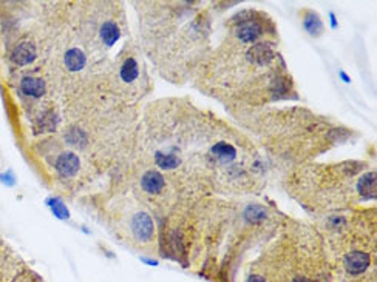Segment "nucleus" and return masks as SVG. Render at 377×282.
Segmentation results:
<instances>
[{
  "label": "nucleus",
  "instance_id": "13",
  "mask_svg": "<svg viewBox=\"0 0 377 282\" xmlns=\"http://www.w3.org/2000/svg\"><path fill=\"white\" fill-rule=\"evenodd\" d=\"M48 205L53 208V213H54L57 217H62V219H67V217H68V210H67L65 205L62 204L60 201H57V199H50V201H48Z\"/></svg>",
  "mask_w": 377,
  "mask_h": 282
},
{
  "label": "nucleus",
  "instance_id": "4",
  "mask_svg": "<svg viewBox=\"0 0 377 282\" xmlns=\"http://www.w3.org/2000/svg\"><path fill=\"white\" fill-rule=\"evenodd\" d=\"M250 130L268 154L288 162L289 170L343 142L350 130L306 108H263L235 118Z\"/></svg>",
  "mask_w": 377,
  "mask_h": 282
},
{
  "label": "nucleus",
  "instance_id": "12",
  "mask_svg": "<svg viewBox=\"0 0 377 282\" xmlns=\"http://www.w3.org/2000/svg\"><path fill=\"white\" fill-rule=\"evenodd\" d=\"M64 64L70 71H81L87 65V56L82 49L79 48H71L68 49L64 56Z\"/></svg>",
  "mask_w": 377,
  "mask_h": 282
},
{
  "label": "nucleus",
  "instance_id": "6",
  "mask_svg": "<svg viewBox=\"0 0 377 282\" xmlns=\"http://www.w3.org/2000/svg\"><path fill=\"white\" fill-rule=\"evenodd\" d=\"M244 282H332L317 227L286 216L250 262Z\"/></svg>",
  "mask_w": 377,
  "mask_h": 282
},
{
  "label": "nucleus",
  "instance_id": "11",
  "mask_svg": "<svg viewBox=\"0 0 377 282\" xmlns=\"http://www.w3.org/2000/svg\"><path fill=\"white\" fill-rule=\"evenodd\" d=\"M20 88L22 91L29 97H40L44 96L45 91H47V83L44 79H39V77H25L20 83Z\"/></svg>",
  "mask_w": 377,
  "mask_h": 282
},
{
  "label": "nucleus",
  "instance_id": "14",
  "mask_svg": "<svg viewBox=\"0 0 377 282\" xmlns=\"http://www.w3.org/2000/svg\"><path fill=\"white\" fill-rule=\"evenodd\" d=\"M9 177H11V171H8L6 174H0V181L5 182L6 185H13L14 179H9Z\"/></svg>",
  "mask_w": 377,
  "mask_h": 282
},
{
  "label": "nucleus",
  "instance_id": "10",
  "mask_svg": "<svg viewBox=\"0 0 377 282\" xmlns=\"http://www.w3.org/2000/svg\"><path fill=\"white\" fill-rule=\"evenodd\" d=\"M36 59V45L31 40H24L14 48L13 54H11V60L16 65L24 67L31 64Z\"/></svg>",
  "mask_w": 377,
  "mask_h": 282
},
{
  "label": "nucleus",
  "instance_id": "2",
  "mask_svg": "<svg viewBox=\"0 0 377 282\" xmlns=\"http://www.w3.org/2000/svg\"><path fill=\"white\" fill-rule=\"evenodd\" d=\"M226 36L193 76L204 94L221 100L235 118L269 103L297 99L294 77L280 53V34L261 9H243L226 22Z\"/></svg>",
  "mask_w": 377,
  "mask_h": 282
},
{
  "label": "nucleus",
  "instance_id": "8",
  "mask_svg": "<svg viewBox=\"0 0 377 282\" xmlns=\"http://www.w3.org/2000/svg\"><path fill=\"white\" fill-rule=\"evenodd\" d=\"M56 170L62 177H75L81 170V159L76 153L64 151L56 159Z\"/></svg>",
  "mask_w": 377,
  "mask_h": 282
},
{
  "label": "nucleus",
  "instance_id": "3",
  "mask_svg": "<svg viewBox=\"0 0 377 282\" xmlns=\"http://www.w3.org/2000/svg\"><path fill=\"white\" fill-rule=\"evenodd\" d=\"M144 53L172 82L181 83L201 67L211 40V13L195 2H138Z\"/></svg>",
  "mask_w": 377,
  "mask_h": 282
},
{
  "label": "nucleus",
  "instance_id": "1",
  "mask_svg": "<svg viewBox=\"0 0 377 282\" xmlns=\"http://www.w3.org/2000/svg\"><path fill=\"white\" fill-rule=\"evenodd\" d=\"M135 162L153 166L188 202L214 194L250 196L265 185L257 142L187 99H162L139 122Z\"/></svg>",
  "mask_w": 377,
  "mask_h": 282
},
{
  "label": "nucleus",
  "instance_id": "5",
  "mask_svg": "<svg viewBox=\"0 0 377 282\" xmlns=\"http://www.w3.org/2000/svg\"><path fill=\"white\" fill-rule=\"evenodd\" d=\"M288 191L312 216L339 213L376 199V170L366 161L305 164L286 174Z\"/></svg>",
  "mask_w": 377,
  "mask_h": 282
},
{
  "label": "nucleus",
  "instance_id": "7",
  "mask_svg": "<svg viewBox=\"0 0 377 282\" xmlns=\"http://www.w3.org/2000/svg\"><path fill=\"white\" fill-rule=\"evenodd\" d=\"M317 227L332 282H376V207H355L319 217Z\"/></svg>",
  "mask_w": 377,
  "mask_h": 282
},
{
  "label": "nucleus",
  "instance_id": "9",
  "mask_svg": "<svg viewBox=\"0 0 377 282\" xmlns=\"http://www.w3.org/2000/svg\"><path fill=\"white\" fill-rule=\"evenodd\" d=\"M300 19H301V24H303V28H305V31L308 34H311L312 37H320L323 34L324 31V25L322 22L320 16L314 11V9L311 8H303L300 11Z\"/></svg>",
  "mask_w": 377,
  "mask_h": 282
}]
</instances>
